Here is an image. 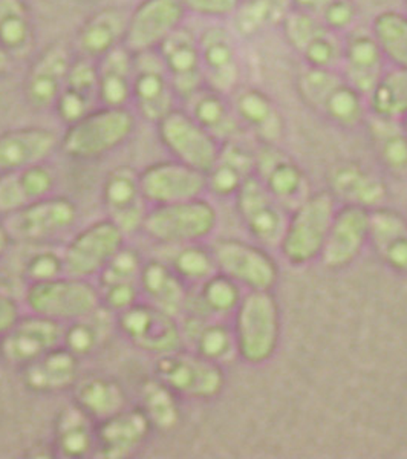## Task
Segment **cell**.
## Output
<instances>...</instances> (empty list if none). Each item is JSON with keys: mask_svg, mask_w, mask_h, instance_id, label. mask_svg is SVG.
Masks as SVG:
<instances>
[{"mask_svg": "<svg viewBox=\"0 0 407 459\" xmlns=\"http://www.w3.org/2000/svg\"><path fill=\"white\" fill-rule=\"evenodd\" d=\"M183 108L218 142L233 140L244 131L231 105L230 95L222 94L207 84L184 100Z\"/></svg>", "mask_w": 407, "mask_h": 459, "instance_id": "34", "label": "cell"}, {"mask_svg": "<svg viewBox=\"0 0 407 459\" xmlns=\"http://www.w3.org/2000/svg\"><path fill=\"white\" fill-rule=\"evenodd\" d=\"M328 0H290L291 8L299 11H305L314 16H319L320 10L324 8Z\"/></svg>", "mask_w": 407, "mask_h": 459, "instance_id": "57", "label": "cell"}, {"mask_svg": "<svg viewBox=\"0 0 407 459\" xmlns=\"http://www.w3.org/2000/svg\"><path fill=\"white\" fill-rule=\"evenodd\" d=\"M14 246V240L11 238L10 231L6 229L5 222L0 218V259Z\"/></svg>", "mask_w": 407, "mask_h": 459, "instance_id": "58", "label": "cell"}, {"mask_svg": "<svg viewBox=\"0 0 407 459\" xmlns=\"http://www.w3.org/2000/svg\"><path fill=\"white\" fill-rule=\"evenodd\" d=\"M403 125H404V129H406V134H407V115L406 117H404V118H403Z\"/></svg>", "mask_w": 407, "mask_h": 459, "instance_id": "61", "label": "cell"}, {"mask_svg": "<svg viewBox=\"0 0 407 459\" xmlns=\"http://www.w3.org/2000/svg\"><path fill=\"white\" fill-rule=\"evenodd\" d=\"M25 313V307L16 294L0 291V339L19 322Z\"/></svg>", "mask_w": 407, "mask_h": 459, "instance_id": "56", "label": "cell"}, {"mask_svg": "<svg viewBox=\"0 0 407 459\" xmlns=\"http://www.w3.org/2000/svg\"><path fill=\"white\" fill-rule=\"evenodd\" d=\"M256 152L238 140L222 143L220 157L207 172V192L220 198L235 196L242 184L255 175Z\"/></svg>", "mask_w": 407, "mask_h": 459, "instance_id": "37", "label": "cell"}, {"mask_svg": "<svg viewBox=\"0 0 407 459\" xmlns=\"http://www.w3.org/2000/svg\"><path fill=\"white\" fill-rule=\"evenodd\" d=\"M291 10L290 0H242L231 17L240 36H256L265 28L281 25Z\"/></svg>", "mask_w": 407, "mask_h": 459, "instance_id": "48", "label": "cell"}, {"mask_svg": "<svg viewBox=\"0 0 407 459\" xmlns=\"http://www.w3.org/2000/svg\"><path fill=\"white\" fill-rule=\"evenodd\" d=\"M73 402L97 424L129 406L127 392L120 381L103 374L80 377L73 387Z\"/></svg>", "mask_w": 407, "mask_h": 459, "instance_id": "38", "label": "cell"}, {"mask_svg": "<svg viewBox=\"0 0 407 459\" xmlns=\"http://www.w3.org/2000/svg\"><path fill=\"white\" fill-rule=\"evenodd\" d=\"M135 56L123 45L97 62L99 105L131 108Z\"/></svg>", "mask_w": 407, "mask_h": 459, "instance_id": "40", "label": "cell"}, {"mask_svg": "<svg viewBox=\"0 0 407 459\" xmlns=\"http://www.w3.org/2000/svg\"><path fill=\"white\" fill-rule=\"evenodd\" d=\"M13 62H14V58L11 57L10 54L0 47V75H5L10 71Z\"/></svg>", "mask_w": 407, "mask_h": 459, "instance_id": "60", "label": "cell"}, {"mask_svg": "<svg viewBox=\"0 0 407 459\" xmlns=\"http://www.w3.org/2000/svg\"><path fill=\"white\" fill-rule=\"evenodd\" d=\"M235 316L238 355L251 365L270 360L281 339V311L272 292H248Z\"/></svg>", "mask_w": 407, "mask_h": 459, "instance_id": "5", "label": "cell"}, {"mask_svg": "<svg viewBox=\"0 0 407 459\" xmlns=\"http://www.w3.org/2000/svg\"><path fill=\"white\" fill-rule=\"evenodd\" d=\"M155 429L142 407L127 406L97 424V454L105 459L131 458L151 438Z\"/></svg>", "mask_w": 407, "mask_h": 459, "instance_id": "26", "label": "cell"}, {"mask_svg": "<svg viewBox=\"0 0 407 459\" xmlns=\"http://www.w3.org/2000/svg\"><path fill=\"white\" fill-rule=\"evenodd\" d=\"M386 63L371 32L352 30L343 36L339 71L361 95L371 94L387 69Z\"/></svg>", "mask_w": 407, "mask_h": 459, "instance_id": "28", "label": "cell"}, {"mask_svg": "<svg viewBox=\"0 0 407 459\" xmlns=\"http://www.w3.org/2000/svg\"><path fill=\"white\" fill-rule=\"evenodd\" d=\"M63 331L65 325L25 311L0 339V357L8 365L22 369L62 346Z\"/></svg>", "mask_w": 407, "mask_h": 459, "instance_id": "19", "label": "cell"}, {"mask_svg": "<svg viewBox=\"0 0 407 459\" xmlns=\"http://www.w3.org/2000/svg\"><path fill=\"white\" fill-rule=\"evenodd\" d=\"M281 27L288 45L302 57L308 68H340L343 36L325 27L319 17L291 8Z\"/></svg>", "mask_w": 407, "mask_h": 459, "instance_id": "13", "label": "cell"}, {"mask_svg": "<svg viewBox=\"0 0 407 459\" xmlns=\"http://www.w3.org/2000/svg\"><path fill=\"white\" fill-rule=\"evenodd\" d=\"M204 80L209 88L230 95L240 86L242 63L236 34L224 25H209L198 34Z\"/></svg>", "mask_w": 407, "mask_h": 459, "instance_id": "20", "label": "cell"}, {"mask_svg": "<svg viewBox=\"0 0 407 459\" xmlns=\"http://www.w3.org/2000/svg\"><path fill=\"white\" fill-rule=\"evenodd\" d=\"M36 25L25 0H0V47L14 60L32 53Z\"/></svg>", "mask_w": 407, "mask_h": 459, "instance_id": "43", "label": "cell"}, {"mask_svg": "<svg viewBox=\"0 0 407 459\" xmlns=\"http://www.w3.org/2000/svg\"><path fill=\"white\" fill-rule=\"evenodd\" d=\"M404 5H406V13H407V0H404Z\"/></svg>", "mask_w": 407, "mask_h": 459, "instance_id": "62", "label": "cell"}, {"mask_svg": "<svg viewBox=\"0 0 407 459\" xmlns=\"http://www.w3.org/2000/svg\"><path fill=\"white\" fill-rule=\"evenodd\" d=\"M366 105L369 114L403 120L407 115V68H387L366 97Z\"/></svg>", "mask_w": 407, "mask_h": 459, "instance_id": "44", "label": "cell"}, {"mask_svg": "<svg viewBox=\"0 0 407 459\" xmlns=\"http://www.w3.org/2000/svg\"><path fill=\"white\" fill-rule=\"evenodd\" d=\"M365 125L372 151L381 166L394 177L407 178V134L403 121L368 112Z\"/></svg>", "mask_w": 407, "mask_h": 459, "instance_id": "41", "label": "cell"}, {"mask_svg": "<svg viewBox=\"0 0 407 459\" xmlns=\"http://www.w3.org/2000/svg\"><path fill=\"white\" fill-rule=\"evenodd\" d=\"M143 300L153 307L181 317L187 305L190 288L173 272L169 262L161 259H146L138 279Z\"/></svg>", "mask_w": 407, "mask_h": 459, "instance_id": "35", "label": "cell"}, {"mask_svg": "<svg viewBox=\"0 0 407 459\" xmlns=\"http://www.w3.org/2000/svg\"><path fill=\"white\" fill-rule=\"evenodd\" d=\"M371 34L391 66L407 68V13L387 10L377 14Z\"/></svg>", "mask_w": 407, "mask_h": 459, "instance_id": "46", "label": "cell"}, {"mask_svg": "<svg viewBox=\"0 0 407 459\" xmlns=\"http://www.w3.org/2000/svg\"><path fill=\"white\" fill-rule=\"evenodd\" d=\"M22 303L28 313L66 325L99 311V287L95 281L63 274L25 285Z\"/></svg>", "mask_w": 407, "mask_h": 459, "instance_id": "3", "label": "cell"}, {"mask_svg": "<svg viewBox=\"0 0 407 459\" xmlns=\"http://www.w3.org/2000/svg\"><path fill=\"white\" fill-rule=\"evenodd\" d=\"M179 324L183 329L186 350L221 366L233 360L238 355L235 329L224 324L222 318L184 313L179 317Z\"/></svg>", "mask_w": 407, "mask_h": 459, "instance_id": "29", "label": "cell"}, {"mask_svg": "<svg viewBox=\"0 0 407 459\" xmlns=\"http://www.w3.org/2000/svg\"><path fill=\"white\" fill-rule=\"evenodd\" d=\"M317 17L328 30L345 36L346 32L354 30L359 11L354 0H328Z\"/></svg>", "mask_w": 407, "mask_h": 459, "instance_id": "54", "label": "cell"}, {"mask_svg": "<svg viewBox=\"0 0 407 459\" xmlns=\"http://www.w3.org/2000/svg\"><path fill=\"white\" fill-rule=\"evenodd\" d=\"M60 135L51 127L23 126L0 132V173L19 172L47 162L60 151Z\"/></svg>", "mask_w": 407, "mask_h": 459, "instance_id": "24", "label": "cell"}, {"mask_svg": "<svg viewBox=\"0 0 407 459\" xmlns=\"http://www.w3.org/2000/svg\"><path fill=\"white\" fill-rule=\"evenodd\" d=\"M136 121L132 108L97 106L73 125L65 126L60 151L74 161H97L131 140Z\"/></svg>", "mask_w": 407, "mask_h": 459, "instance_id": "1", "label": "cell"}, {"mask_svg": "<svg viewBox=\"0 0 407 459\" xmlns=\"http://www.w3.org/2000/svg\"><path fill=\"white\" fill-rule=\"evenodd\" d=\"M14 173H16L17 183H19L23 198L27 201V205L36 203L39 199L48 198L51 195L57 194V170L51 164H48V161Z\"/></svg>", "mask_w": 407, "mask_h": 459, "instance_id": "51", "label": "cell"}, {"mask_svg": "<svg viewBox=\"0 0 407 459\" xmlns=\"http://www.w3.org/2000/svg\"><path fill=\"white\" fill-rule=\"evenodd\" d=\"M75 51L63 42L49 43L37 54L22 83L27 105L36 112H53L62 92Z\"/></svg>", "mask_w": 407, "mask_h": 459, "instance_id": "16", "label": "cell"}, {"mask_svg": "<svg viewBox=\"0 0 407 459\" xmlns=\"http://www.w3.org/2000/svg\"><path fill=\"white\" fill-rule=\"evenodd\" d=\"M331 192L309 195L294 209L281 240V251L291 265H305L320 257L335 216Z\"/></svg>", "mask_w": 407, "mask_h": 459, "instance_id": "6", "label": "cell"}, {"mask_svg": "<svg viewBox=\"0 0 407 459\" xmlns=\"http://www.w3.org/2000/svg\"><path fill=\"white\" fill-rule=\"evenodd\" d=\"M369 240L377 255L395 272L407 273V218L397 210H371Z\"/></svg>", "mask_w": 407, "mask_h": 459, "instance_id": "39", "label": "cell"}, {"mask_svg": "<svg viewBox=\"0 0 407 459\" xmlns=\"http://www.w3.org/2000/svg\"><path fill=\"white\" fill-rule=\"evenodd\" d=\"M157 53L181 103L205 86L199 57L198 34L186 25L168 37Z\"/></svg>", "mask_w": 407, "mask_h": 459, "instance_id": "25", "label": "cell"}, {"mask_svg": "<svg viewBox=\"0 0 407 459\" xmlns=\"http://www.w3.org/2000/svg\"><path fill=\"white\" fill-rule=\"evenodd\" d=\"M231 105L242 129L262 144L277 146L285 135V118L270 95L256 86L240 84L230 94Z\"/></svg>", "mask_w": 407, "mask_h": 459, "instance_id": "27", "label": "cell"}, {"mask_svg": "<svg viewBox=\"0 0 407 459\" xmlns=\"http://www.w3.org/2000/svg\"><path fill=\"white\" fill-rule=\"evenodd\" d=\"M140 183L151 207L203 198L207 194V173L173 158L152 162L140 170Z\"/></svg>", "mask_w": 407, "mask_h": 459, "instance_id": "18", "label": "cell"}, {"mask_svg": "<svg viewBox=\"0 0 407 459\" xmlns=\"http://www.w3.org/2000/svg\"><path fill=\"white\" fill-rule=\"evenodd\" d=\"M114 317L100 308L88 317L74 320L65 325L62 346L77 355L80 360L89 359L99 352L109 335V322Z\"/></svg>", "mask_w": 407, "mask_h": 459, "instance_id": "45", "label": "cell"}, {"mask_svg": "<svg viewBox=\"0 0 407 459\" xmlns=\"http://www.w3.org/2000/svg\"><path fill=\"white\" fill-rule=\"evenodd\" d=\"M299 97L308 109L342 129L365 125L366 97L351 86L339 69L307 68L296 82Z\"/></svg>", "mask_w": 407, "mask_h": 459, "instance_id": "2", "label": "cell"}, {"mask_svg": "<svg viewBox=\"0 0 407 459\" xmlns=\"http://www.w3.org/2000/svg\"><path fill=\"white\" fill-rule=\"evenodd\" d=\"M255 175L285 209H296L309 196L305 172L298 162L273 144H262L256 152Z\"/></svg>", "mask_w": 407, "mask_h": 459, "instance_id": "22", "label": "cell"}, {"mask_svg": "<svg viewBox=\"0 0 407 459\" xmlns=\"http://www.w3.org/2000/svg\"><path fill=\"white\" fill-rule=\"evenodd\" d=\"M11 238L27 246H48L68 235L80 220V207L74 199L54 194L28 204L23 209L2 218Z\"/></svg>", "mask_w": 407, "mask_h": 459, "instance_id": "7", "label": "cell"}, {"mask_svg": "<svg viewBox=\"0 0 407 459\" xmlns=\"http://www.w3.org/2000/svg\"><path fill=\"white\" fill-rule=\"evenodd\" d=\"M371 210L360 205H345L335 212L320 257L325 266L339 270L348 266L360 256L369 240Z\"/></svg>", "mask_w": 407, "mask_h": 459, "instance_id": "23", "label": "cell"}, {"mask_svg": "<svg viewBox=\"0 0 407 459\" xmlns=\"http://www.w3.org/2000/svg\"><path fill=\"white\" fill-rule=\"evenodd\" d=\"M127 14L120 6H105L92 13L75 34L74 51L77 56L99 62L125 40Z\"/></svg>", "mask_w": 407, "mask_h": 459, "instance_id": "31", "label": "cell"}, {"mask_svg": "<svg viewBox=\"0 0 407 459\" xmlns=\"http://www.w3.org/2000/svg\"><path fill=\"white\" fill-rule=\"evenodd\" d=\"M126 244L127 235L106 216L84 225L62 248L65 274L97 281Z\"/></svg>", "mask_w": 407, "mask_h": 459, "instance_id": "10", "label": "cell"}, {"mask_svg": "<svg viewBox=\"0 0 407 459\" xmlns=\"http://www.w3.org/2000/svg\"><path fill=\"white\" fill-rule=\"evenodd\" d=\"M235 198L238 213L250 235L264 246H281L290 218L282 204L264 187L256 175L242 184Z\"/></svg>", "mask_w": 407, "mask_h": 459, "instance_id": "21", "label": "cell"}, {"mask_svg": "<svg viewBox=\"0 0 407 459\" xmlns=\"http://www.w3.org/2000/svg\"><path fill=\"white\" fill-rule=\"evenodd\" d=\"M114 329L132 348L153 359L184 348L179 317L143 299L131 308L114 316Z\"/></svg>", "mask_w": 407, "mask_h": 459, "instance_id": "9", "label": "cell"}, {"mask_svg": "<svg viewBox=\"0 0 407 459\" xmlns=\"http://www.w3.org/2000/svg\"><path fill=\"white\" fill-rule=\"evenodd\" d=\"M34 250L22 259L19 279L23 287L28 283L42 282L65 274L62 250L48 246H32Z\"/></svg>", "mask_w": 407, "mask_h": 459, "instance_id": "50", "label": "cell"}, {"mask_svg": "<svg viewBox=\"0 0 407 459\" xmlns=\"http://www.w3.org/2000/svg\"><path fill=\"white\" fill-rule=\"evenodd\" d=\"M158 138L177 161L207 173L220 157L222 143L205 131L183 106L158 121Z\"/></svg>", "mask_w": 407, "mask_h": 459, "instance_id": "11", "label": "cell"}, {"mask_svg": "<svg viewBox=\"0 0 407 459\" xmlns=\"http://www.w3.org/2000/svg\"><path fill=\"white\" fill-rule=\"evenodd\" d=\"M218 227V212L204 198L152 205L143 221L147 239L168 247L198 244L209 239Z\"/></svg>", "mask_w": 407, "mask_h": 459, "instance_id": "4", "label": "cell"}, {"mask_svg": "<svg viewBox=\"0 0 407 459\" xmlns=\"http://www.w3.org/2000/svg\"><path fill=\"white\" fill-rule=\"evenodd\" d=\"M16 283L17 279L11 276V273L6 272L5 268L0 265V291L14 294V285Z\"/></svg>", "mask_w": 407, "mask_h": 459, "instance_id": "59", "label": "cell"}, {"mask_svg": "<svg viewBox=\"0 0 407 459\" xmlns=\"http://www.w3.org/2000/svg\"><path fill=\"white\" fill-rule=\"evenodd\" d=\"M82 361L65 346L22 368V383L34 394H60L69 391L82 377Z\"/></svg>", "mask_w": 407, "mask_h": 459, "instance_id": "33", "label": "cell"}, {"mask_svg": "<svg viewBox=\"0 0 407 459\" xmlns=\"http://www.w3.org/2000/svg\"><path fill=\"white\" fill-rule=\"evenodd\" d=\"M106 218L116 222L126 235L142 231L143 221L151 205L143 194L140 172L121 164L106 173L100 190Z\"/></svg>", "mask_w": 407, "mask_h": 459, "instance_id": "14", "label": "cell"}, {"mask_svg": "<svg viewBox=\"0 0 407 459\" xmlns=\"http://www.w3.org/2000/svg\"><path fill=\"white\" fill-rule=\"evenodd\" d=\"M146 259L136 247L126 244L116 256L110 259L105 270L97 277V285L117 282H138Z\"/></svg>", "mask_w": 407, "mask_h": 459, "instance_id": "52", "label": "cell"}, {"mask_svg": "<svg viewBox=\"0 0 407 459\" xmlns=\"http://www.w3.org/2000/svg\"><path fill=\"white\" fill-rule=\"evenodd\" d=\"M192 290L194 291H188L184 313L198 314L204 317L224 318L235 314L244 298L239 283L220 272L192 287Z\"/></svg>", "mask_w": 407, "mask_h": 459, "instance_id": "42", "label": "cell"}, {"mask_svg": "<svg viewBox=\"0 0 407 459\" xmlns=\"http://www.w3.org/2000/svg\"><path fill=\"white\" fill-rule=\"evenodd\" d=\"M97 106H100L97 62L75 54L53 112L58 121L69 126Z\"/></svg>", "mask_w": 407, "mask_h": 459, "instance_id": "30", "label": "cell"}, {"mask_svg": "<svg viewBox=\"0 0 407 459\" xmlns=\"http://www.w3.org/2000/svg\"><path fill=\"white\" fill-rule=\"evenodd\" d=\"M187 11L181 0H140L127 14L123 47L134 54L152 53L183 27Z\"/></svg>", "mask_w": 407, "mask_h": 459, "instance_id": "12", "label": "cell"}, {"mask_svg": "<svg viewBox=\"0 0 407 459\" xmlns=\"http://www.w3.org/2000/svg\"><path fill=\"white\" fill-rule=\"evenodd\" d=\"M173 248L175 253L170 257L169 265L172 266L173 272L183 279L188 288L196 287L220 272L213 250L203 246V242Z\"/></svg>", "mask_w": 407, "mask_h": 459, "instance_id": "49", "label": "cell"}, {"mask_svg": "<svg viewBox=\"0 0 407 459\" xmlns=\"http://www.w3.org/2000/svg\"><path fill=\"white\" fill-rule=\"evenodd\" d=\"M53 449L60 458L83 459L97 454V423L71 403L54 421Z\"/></svg>", "mask_w": 407, "mask_h": 459, "instance_id": "36", "label": "cell"}, {"mask_svg": "<svg viewBox=\"0 0 407 459\" xmlns=\"http://www.w3.org/2000/svg\"><path fill=\"white\" fill-rule=\"evenodd\" d=\"M152 377L170 387L178 397L190 400H213L225 386L222 366L186 348L155 357Z\"/></svg>", "mask_w": 407, "mask_h": 459, "instance_id": "8", "label": "cell"}, {"mask_svg": "<svg viewBox=\"0 0 407 459\" xmlns=\"http://www.w3.org/2000/svg\"><path fill=\"white\" fill-rule=\"evenodd\" d=\"M97 287L100 292V308L109 313L112 317L131 308L132 305L143 299L138 282L106 283Z\"/></svg>", "mask_w": 407, "mask_h": 459, "instance_id": "53", "label": "cell"}, {"mask_svg": "<svg viewBox=\"0 0 407 459\" xmlns=\"http://www.w3.org/2000/svg\"><path fill=\"white\" fill-rule=\"evenodd\" d=\"M218 270L250 291H270L279 279V266L268 253L236 239L218 240L213 247Z\"/></svg>", "mask_w": 407, "mask_h": 459, "instance_id": "17", "label": "cell"}, {"mask_svg": "<svg viewBox=\"0 0 407 459\" xmlns=\"http://www.w3.org/2000/svg\"><path fill=\"white\" fill-rule=\"evenodd\" d=\"M328 183L329 192L346 205L377 209L387 196L386 186L380 178L354 160L335 162L328 172Z\"/></svg>", "mask_w": 407, "mask_h": 459, "instance_id": "32", "label": "cell"}, {"mask_svg": "<svg viewBox=\"0 0 407 459\" xmlns=\"http://www.w3.org/2000/svg\"><path fill=\"white\" fill-rule=\"evenodd\" d=\"M178 101L179 99L157 51L135 56L131 108L136 117L157 125L179 106Z\"/></svg>", "mask_w": 407, "mask_h": 459, "instance_id": "15", "label": "cell"}, {"mask_svg": "<svg viewBox=\"0 0 407 459\" xmlns=\"http://www.w3.org/2000/svg\"><path fill=\"white\" fill-rule=\"evenodd\" d=\"M181 4L187 14L218 22L235 16L242 0H181Z\"/></svg>", "mask_w": 407, "mask_h": 459, "instance_id": "55", "label": "cell"}, {"mask_svg": "<svg viewBox=\"0 0 407 459\" xmlns=\"http://www.w3.org/2000/svg\"><path fill=\"white\" fill-rule=\"evenodd\" d=\"M153 429L169 432L181 421L179 397L164 383L151 377L140 389V404Z\"/></svg>", "mask_w": 407, "mask_h": 459, "instance_id": "47", "label": "cell"}]
</instances>
